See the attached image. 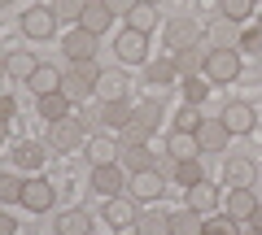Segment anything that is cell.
I'll return each mask as SVG.
<instances>
[{
  "instance_id": "41",
  "label": "cell",
  "mask_w": 262,
  "mask_h": 235,
  "mask_svg": "<svg viewBox=\"0 0 262 235\" xmlns=\"http://www.w3.org/2000/svg\"><path fill=\"white\" fill-rule=\"evenodd\" d=\"M70 74H79L83 83H92V87H96V79H101V66H96V61H70Z\"/></svg>"
},
{
  "instance_id": "11",
  "label": "cell",
  "mask_w": 262,
  "mask_h": 235,
  "mask_svg": "<svg viewBox=\"0 0 262 235\" xmlns=\"http://www.w3.org/2000/svg\"><path fill=\"white\" fill-rule=\"evenodd\" d=\"M61 48H66V57H70V61H92V53H96V35H92V31H83V27H75L70 35L61 39Z\"/></svg>"
},
{
  "instance_id": "21",
  "label": "cell",
  "mask_w": 262,
  "mask_h": 235,
  "mask_svg": "<svg viewBox=\"0 0 262 235\" xmlns=\"http://www.w3.org/2000/svg\"><path fill=\"white\" fill-rule=\"evenodd\" d=\"M206 53H210V48H184V53H175L179 79H196V74H201V70H206Z\"/></svg>"
},
{
  "instance_id": "39",
  "label": "cell",
  "mask_w": 262,
  "mask_h": 235,
  "mask_svg": "<svg viewBox=\"0 0 262 235\" xmlns=\"http://www.w3.org/2000/svg\"><path fill=\"white\" fill-rule=\"evenodd\" d=\"M196 126H201V113H196V105H184V109L175 113V131H192V135H196Z\"/></svg>"
},
{
  "instance_id": "13",
  "label": "cell",
  "mask_w": 262,
  "mask_h": 235,
  "mask_svg": "<svg viewBox=\"0 0 262 235\" xmlns=\"http://www.w3.org/2000/svg\"><path fill=\"white\" fill-rule=\"evenodd\" d=\"M188 192V209H196V214H210V209H219V188L210 179H201V183H192V188H184Z\"/></svg>"
},
{
  "instance_id": "7",
  "label": "cell",
  "mask_w": 262,
  "mask_h": 235,
  "mask_svg": "<svg viewBox=\"0 0 262 235\" xmlns=\"http://www.w3.org/2000/svg\"><path fill=\"white\" fill-rule=\"evenodd\" d=\"M144 44H149V35H140V31L127 27V31L118 35V44H114V53H118L122 66H140L144 57H149V48H144Z\"/></svg>"
},
{
  "instance_id": "18",
  "label": "cell",
  "mask_w": 262,
  "mask_h": 235,
  "mask_svg": "<svg viewBox=\"0 0 262 235\" xmlns=\"http://www.w3.org/2000/svg\"><path fill=\"white\" fill-rule=\"evenodd\" d=\"M96 96H101V100H127V79H122V70H101Z\"/></svg>"
},
{
  "instance_id": "40",
  "label": "cell",
  "mask_w": 262,
  "mask_h": 235,
  "mask_svg": "<svg viewBox=\"0 0 262 235\" xmlns=\"http://www.w3.org/2000/svg\"><path fill=\"white\" fill-rule=\"evenodd\" d=\"M253 13V0H223V18H232V22H245Z\"/></svg>"
},
{
  "instance_id": "25",
  "label": "cell",
  "mask_w": 262,
  "mask_h": 235,
  "mask_svg": "<svg viewBox=\"0 0 262 235\" xmlns=\"http://www.w3.org/2000/svg\"><path fill=\"white\" fill-rule=\"evenodd\" d=\"M27 87H31V92H35V96H48V92H61V74H57L53 66H39L35 74L27 79Z\"/></svg>"
},
{
  "instance_id": "48",
  "label": "cell",
  "mask_w": 262,
  "mask_h": 235,
  "mask_svg": "<svg viewBox=\"0 0 262 235\" xmlns=\"http://www.w3.org/2000/svg\"><path fill=\"white\" fill-rule=\"evenodd\" d=\"M9 74V53H0V79Z\"/></svg>"
},
{
  "instance_id": "17",
  "label": "cell",
  "mask_w": 262,
  "mask_h": 235,
  "mask_svg": "<svg viewBox=\"0 0 262 235\" xmlns=\"http://www.w3.org/2000/svg\"><path fill=\"white\" fill-rule=\"evenodd\" d=\"M92 188L101 196H118L122 192V166H92Z\"/></svg>"
},
{
  "instance_id": "19",
  "label": "cell",
  "mask_w": 262,
  "mask_h": 235,
  "mask_svg": "<svg viewBox=\"0 0 262 235\" xmlns=\"http://www.w3.org/2000/svg\"><path fill=\"white\" fill-rule=\"evenodd\" d=\"M92 231V214L88 209H66L57 214V235H88Z\"/></svg>"
},
{
  "instance_id": "35",
  "label": "cell",
  "mask_w": 262,
  "mask_h": 235,
  "mask_svg": "<svg viewBox=\"0 0 262 235\" xmlns=\"http://www.w3.org/2000/svg\"><path fill=\"white\" fill-rule=\"evenodd\" d=\"M179 92H184V105H206L210 83H206V79H184V83H179Z\"/></svg>"
},
{
  "instance_id": "47",
  "label": "cell",
  "mask_w": 262,
  "mask_h": 235,
  "mask_svg": "<svg viewBox=\"0 0 262 235\" xmlns=\"http://www.w3.org/2000/svg\"><path fill=\"white\" fill-rule=\"evenodd\" d=\"M249 226H258V231H262V205H258V209L249 214Z\"/></svg>"
},
{
  "instance_id": "16",
  "label": "cell",
  "mask_w": 262,
  "mask_h": 235,
  "mask_svg": "<svg viewBox=\"0 0 262 235\" xmlns=\"http://www.w3.org/2000/svg\"><path fill=\"white\" fill-rule=\"evenodd\" d=\"M253 209H258V196H253L249 188H232L227 192V218H232V222H249Z\"/></svg>"
},
{
  "instance_id": "6",
  "label": "cell",
  "mask_w": 262,
  "mask_h": 235,
  "mask_svg": "<svg viewBox=\"0 0 262 235\" xmlns=\"http://www.w3.org/2000/svg\"><path fill=\"white\" fill-rule=\"evenodd\" d=\"M53 196H57L53 183H44V179H27V183H22V200H18V205L31 209V214H48V209H53Z\"/></svg>"
},
{
  "instance_id": "42",
  "label": "cell",
  "mask_w": 262,
  "mask_h": 235,
  "mask_svg": "<svg viewBox=\"0 0 262 235\" xmlns=\"http://www.w3.org/2000/svg\"><path fill=\"white\" fill-rule=\"evenodd\" d=\"M201 235H241V231H236L232 218H219V222H206V226H201Z\"/></svg>"
},
{
  "instance_id": "12",
  "label": "cell",
  "mask_w": 262,
  "mask_h": 235,
  "mask_svg": "<svg viewBox=\"0 0 262 235\" xmlns=\"http://www.w3.org/2000/svg\"><path fill=\"white\" fill-rule=\"evenodd\" d=\"M127 192H131L136 200H158L166 188H162V174H158V170H140V174H131Z\"/></svg>"
},
{
  "instance_id": "33",
  "label": "cell",
  "mask_w": 262,
  "mask_h": 235,
  "mask_svg": "<svg viewBox=\"0 0 262 235\" xmlns=\"http://www.w3.org/2000/svg\"><path fill=\"white\" fill-rule=\"evenodd\" d=\"M227 183H232V188H249V183H253V161L232 157V161H227Z\"/></svg>"
},
{
  "instance_id": "14",
  "label": "cell",
  "mask_w": 262,
  "mask_h": 235,
  "mask_svg": "<svg viewBox=\"0 0 262 235\" xmlns=\"http://www.w3.org/2000/svg\"><path fill=\"white\" fill-rule=\"evenodd\" d=\"M79 27L92 31V35H105V31L114 27V13L105 9V0H88V5H83V18H79Z\"/></svg>"
},
{
  "instance_id": "31",
  "label": "cell",
  "mask_w": 262,
  "mask_h": 235,
  "mask_svg": "<svg viewBox=\"0 0 262 235\" xmlns=\"http://www.w3.org/2000/svg\"><path fill=\"white\" fill-rule=\"evenodd\" d=\"M92 92H96V87H92V83H83V79H79V74H61V96H66V100H70V105L88 100V96H92Z\"/></svg>"
},
{
  "instance_id": "38",
  "label": "cell",
  "mask_w": 262,
  "mask_h": 235,
  "mask_svg": "<svg viewBox=\"0 0 262 235\" xmlns=\"http://www.w3.org/2000/svg\"><path fill=\"white\" fill-rule=\"evenodd\" d=\"M0 200H5V205L22 200V179L18 174H0Z\"/></svg>"
},
{
  "instance_id": "45",
  "label": "cell",
  "mask_w": 262,
  "mask_h": 235,
  "mask_svg": "<svg viewBox=\"0 0 262 235\" xmlns=\"http://www.w3.org/2000/svg\"><path fill=\"white\" fill-rule=\"evenodd\" d=\"M13 113H18V100L13 96H0V118H13Z\"/></svg>"
},
{
  "instance_id": "50",
  "label": "cell",
  "mask_w": 262,
  "mask_h": 235,
  "mask_svg": "<svg viewBox=\"0 0 262 235\" xmlns=\"http://www.w3.org/2000/svg\"><path fill=\"white\" fill-rule=\"evenodd\" d=\"M241 235H262V231H258V226H245V231H241Z\"/></svg>"
},
{
  "instance_id": "26",
  "label": "cell",
  "mask_w": 262,
  "mask_h": 235,
  "mask_svg": "<svg viewBox=\"0 0 262 235\" xmlns=\"http://www.w3.org/2000/svg\"><path fill=\"white\" fill-rule=\"evenodd\" d=\"M170 174H175L179 188H192V183L206 179V170H201V161H196V157H188V161H170Z\"/></svg>"
},
{
  "instance_id": "20",
  "label": "cell",
  "mask_w": 262,
  "mask_h": 235,
  "mask_svg": "<svg viewBox=\"0 0 262 235\" xmlns=\"http://www.w3.org/2000/svg\"><path fill=\"white\" fill-rule=\"evenodd\" d=\"M166 152H170L175 161H188V157L201 152V144H196L192 131H170V135H166Z\"/></svg>"
},
{
  "instance_id": "2",
  "label": "cell",
  "mask_w": 262,
  "mask_h": 235,
  "mask_svg": "<svg viewBox=\"0 0 262 235\" xmlns=\"http://www.w3.org/2000/svg\"><path fill=\"white\" fill-rule=\"evenodd\" d=\"M236 74H241V57H236V48H210V53H206V79H210V83H232Z\"/></svg>"
},
{
  "instance_id": "23",
  "label": "cell",
  "mask_w": 262,
  "mask_h": 235,
  "mask_svg": "<svg viewBox=\"0 0 262 235\" xmlns=\"http://www.w3.org/2000/svg\"><path fill=\"white\" fill-rule=\"evenodd\" d=\"M201 214H196V209H175V214H170V235H201Z\"/></svg>"
},
{
  "instance_id": "37",
  "label": "cell",
  "mask_w": 262,
  "mask_h": 235,
  "mask_svg": "<svg viewBox=\"0 0 262 235\" xmlns=\"http://www.w3.org/2000/svg\"><path fill=\"white\" fill-rule=\"evenodd\" d=\"M83 5H88V0H53V13H57V22H79V18H83Z\"/></svg>"
},
{
  "instance_id": "9",
  "label": "cell",
  "mask_w": 262,
  "mask_h": 235,
  "mask_svg": "<svg viewBox=\"0 0 262 235\" xmlns=\"http://www.w3.org/2000/svg\"><path fill=\"white\" fill-rule=\"evenodd\" d=\"M136 205H140L136 196H110V200H105V218H110L118 231H122V226H136V218H140Z\"/></svg>"
},
{
  "instance_id": "15",
  "label": "cell",
  "mask_w": 262,
  "mask_h": 235,
  "mask_svg": "<svg viewBox=\"0 0 262 235\" xmlns=\"http://www.w3.org/2000/svg\"><path fill=\"white\" fill-rule=\"evenodd\" d=\"M206 39H210V48H236V44H241V31H236L232 18H223V13H219V18L206 27Z\"/></svg>"
},
{
  "instance_id": "5",
  "label": "cell",
  "mask_w": 262,
  "mask_h": 235,
  "mask_svg": "<svg viewBox=\"0 0 262 235\" xmlns=\"http://www.w3.org/2000/svg\"><path fill=\"white\" fill-rule=\"evenodd\" d=\"M57 31V13L44 9V5H31L27 13H22V35L27 39H53Z\"/></svg>"
},
{
  "instance_id": "34",
  "label": "cell",
  "mask_w": 262,
  "mask_h": 235,
  "mask_svg": "<svg viewBox=\"0 0 262 235\" xmlns=\"http://www.w3.org/2000/svg\"><path fill=\"white\" fill-rule=\"evenodd\" d=\"M153 22H158V13H153V5H136V9L127 13V27L131 31H140V35H149Z\"/></svg>"
},
{
  "instance_id": "36",
  "label": "cell",
  "mask_w": 262,
  "mask_h": 235,
  "mask_svg": "<svg viewBox=\"0 0 262 235\" xmlns=\"http://www.w3.org/2000/svg\"><path fill=\"white\" fill-rule=\"evenodd\" d=\"M13 157H18V166H22V170H39L48 152H44V144H22V148L13 152Z\"/></svg>"
},
{
  "instance_id": "22",
  "label": "cell",
  "mask_w": 262,
  "mask_h": 235,
  "mask_svg": "<svg viewBox=\"0 0 262 235\" xmlns=\"http://www.w3.org/2000/svg\"><path fill=\"white\" fill-rule=\"evenodd\" d=\"M122 170H131V174H140V170H158V157H153L144 144H127V148H122Z\"/></svg>"
},
{
  "instance_id": "43",
  "label": "cell",
  "mask_w": 262,
  "mask_h": 235,
  "mask_svg": "<svg viewBox=\"0 0 262 235\" xmlns=\"http://www.w3.org/2000/svg\"><path fill=\"white\" fill-rule=\"evenodd\" d=\"M136 5H140V0H105V9H110L114 18H127V13L136 9Z\"/></svg>"
},
{
  "instance_id": "51",
  "label": "cell",
  "mask_w": 262,
  "mask_h": 235,
  "mask_svg": "<svg viewBox=\"0 0 262 235\" xmlns=\"http://www.w3.org/2000/svg\"><path fill=\"white\" fill-rule=\"evenodd\" d=\"M140 5H153V9H158V5H162V0H140Z\"/></svg>"
},
{
  "instance_id": "10",
  "label": "cell",
  "mask_w": 262,
  "mask_h": 235,
  "mask_svg": "<svg viewBox=\"0 0 262 235\" xmlns=\"http://www.w3.org/2000/svg\"><path fill=\"white\" fill-rule=\"evenodd\" d=\"M223 126H227V135H249L253 131V109L245 100H232V105H223Z\"/></svg>"
},
{
  "instance_id": "30",
  "label": "cell",
  "mask_w": 262,
  "mask_h": 235,
  "mask_svg": "<svg viewBox=\"0 0 262 235\" xmlns=\"http://www.w3.org/2000/svg\"><path fill=\"white\" fill-rule=\"evenodd\" d=\"M175 79H179L175 57H162V61H153V66H149V83H153V87H170Z\"/></svg>"
},
{
  "instance_id": "8",
  "label": "cell",
  "mask_w": 262,
  "mask_h": 235,
  "mask_svg": "<svg viewBox=\"0 0 262 235\" xmlns=\"http://www.w3.org/2000/svg\"><path fill=\"white\" fill-rule=\"evenodd\" d=\"M196 144H201V152H223L227 148L223 118H201V126H196Z\"/></svg>"
},
{
  "instance_id": "46",
  "label": "cell",
  "mask_w": 262,
  "mask_h": 235,
  "mask_svg": "<svg viewBox=\"0 0 262 235\" xmlns=\"http://www.w3.org/2000/svg\"><path fill=\"white\" fill-rule=\"evenodd\" d=\"M13 231H18V226H13V218H9V214H0V235H13Z\"/></svg>"
},
{
  "instance_id": "32",
  "label": "cell",
  "mask_w": 262,
  "mask_h": 235,
  "mask_svg": "<svg viewBox=\"0 0 262 235\" xmlns=\"http://www.w3.org/2000/svg\"><path fill=\"white\" fill-rule=\"evenodd\" d=\"M39 70V61L31 53H9V79H18V83H27L31 74Z\"/></svg>"
},
{
  "instance_id": "27",
  "label": "cell",
  "mask_w": 262,
  "mask_h": 235,
  "mask_svg": "<svg viewBox=\"0 0 262 235\" xmlns=\"http://www.w3.org/2000/svg\"><path fill=\"white\" fill-rule=\"evenodd\" d=\"M39 118H48V122H57V118H70V100H66L61 92L39 96Z\"/></svg>"
},
{
  "instance_id": "28",
  "label": "cell",
  "mask_w": 262,
  "mask_h": 235,
  "mask_svg": "<svg viewBox=\"0 0 262 235\" xmlns=\"http://www.w3.org/2000/svg\"><path fill=\"white\" fill-rule=\"evenodd\" d=\"M88 157H92V166H114V157H118V144H114L110 135H96V140L88 144Z\"/></svg>"
},
{
  "instance_id": "49",
  "label": "cell",
  "mask_w": 262,
  "mask_h": 235,
  "mask_svg": "<svg viewBox=\"0 0 262 235\" xmlns=\"http://www.w3.org/2000/svg\"><path fill=\"white\" fill-rule=\"evenodd\" d=\"M9 140V118H0V144Z\"/></svg>"
},
{
  "instance_id": "4",
  "label": "cell",
  "mask_w": 262,
  "mask_h": 235,
  "mask_svg": "<svg viewBox=\"0 0 262 235\" xmlns=\"http://www.w3.org/2000/svg\"><path fill=\"white\" fill-rule=\"evenodd\" d=\"M201 35H206V27L192 18H170L166 22V48H175V53H184V48H201Z\"/></svg>"
},
{
  "instance_id": "24",
  "label": "cell",
  "mask_w": 262,
  "mask_h": 235,
  "mask_svg": "<svg viewBox=\"0 0 262 235\" xmlns=\"http://www.w3.org/2000/svg\"><path fill=\"white\" fill-rule=\"evenodd\" d=\"M136 235H170V214H162V209L140 214L136 218Z\"/></svg>"
},
{
  "instance_id": "52",
  "label": "cell",
  "mask_w": 262,
  "mask_h": 235,
  "mask_svg": "<svg viewBox=\"0 0 262 235\" xmlns=\"http://www.w3.org/2000/svg\"><path fill=\"white\" fill-rule=\"evenodd\" d=\"M5 5H13V0H0V9H5Z\"/></svg>"
},
{
  "instance_id": "29",
  "label": "cell",
  "mask_w": 262,
  "mask_h": 235,
  "mask_svg": "<svg viewBox=\"0 0 262 235\" xmlns=\"http://www.w3.org/2000/svg\"><path fill=\"white\" fill-rule=\"evenodd\" d=\"M127 118H131L127 100H105V105H101V122L110 126V131H122V126H127Z\"/></svg>"
},
{
  "instance_id": "3",
  "label": "cell",
  "mask_w": 262,
  "mask_h": 235,
  "mask_svg": "<svg viewBox=\"0 0 262 235\" xmlns=\"http://www.w3.org/2000/svg\"><path fill=\"white\" fill-rule=\"evenodd\" d=\"M83 144V122L79 118H57L48 122V148L53 152H75Z\"/></svg>"
},
{
  "instance_id": "1",
  "label": "cell",
  "mask_w": 262,
  "mask_h": 235,
  "mask_svg": "<svg viewBox=\"0 0 262 235\" xmlns=\"http://www.w3.org/2000/svg\"><path fill=\"white\" fill-rule=\"evenodd\" d=\"M158 118H162V113H158V105H153V100L140 105V109L127 118V126H122V140H127V144H149V135L158 131Z\"/></svg>"
},
{
  "instance_id": "44",
  "label": "cell",
  "mask_w": 262,
  "mask_h": 235,
  "mask_svg": "<svg viewBox=\"0 0 262 235\" xmlns=\"http://www.w3.org/2000/svg\"><path fill=\"white\" fill-rule=\"evenodd\" d=\"M241 48H249V53H262V27H258V31H245V35H241Z\"/></svg>"
},
{
  "instance_id": "53",
  "label": "cell",
  "mask_w": 262,
  "mask_h": 235,
  "mask_svg": "<svg viewBox=\"0 0 262 235\" xmlns=\"http://www.w3.org/2000/svg\"><path fill=\"white\" fill-rule=\"evenodd\" d=\"M258 22H262V13H258Z\"/></svg>"
}]
</instances>
